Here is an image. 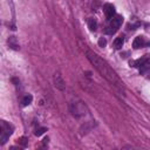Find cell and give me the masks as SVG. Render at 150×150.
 <instances>
[{
  "mask_svg": "<svg viewBox=\"0 0 150 150\" xmlns=\"http://www.w3.org/2000/svg\"><path fill=\"white\" fill-rule=\"evenodd\" d=\"M86 55L89 61L93 63V66L98 71V73L101 74L109 83H112L114 87H116L118 91L124 92V85L122 82V80L118 77V75L115 73L114 69L109 66L101 56H98L96 53H94L92 51H87Z\"/></svg>",
  "mask_w": 150,
  "mask_h": 150,
  "instance_id": "6da1fadb",
  "label": "cell"
},
{
  "mask_svg": "<svg viewBox=\"0 0 150 150\" xmlns=\"http://www.w3.org/2000/svg\"><path fill=\"white\" fill-rule=\"evenodd\" d=\"M14 130V127L12 124L7 123L6 121H1V134H0V143L5 144L6 141L8 139V137L12 135Z\"/></svg>",
  "mask_w": 150,
  "mask_h": 150,
  "instance_id": "7a4b0ae2",
  "label": "cell"
},
{
  "mask_svg": "<svg viewBox=\"0 0 150 150\" xmlns=\"http://www.w3.org/2000/svg\"><path fill=\"white\" fill-rule=\"evenodd\" d=\"M71 109H72L73 115H75V116H81V115L85 114L86 107L82 104V102H79V103H73L72 107H71Z\"/></svg>",
  "mask_w": 150,
  "mask_h": 150,
  "instance_id": "3957f363",
  "label": "cell"
},
{
  "mask_svg": "<svg viewBox=\"0 0 150 150\" xmlns=\"http://www.w3.org/2000/svg\"><path fill=\"white\" fill-rule=\"evenodd\" d=\"M103 12L108 20H112L115 17V7L112 4H106L103 6Z\"/></svg>",
  "mask_w": 150,
  "mask_h": 150,
  "instance_id": "277c9868",
  "label": "cell"
},
{
  "mask_svg": "<svg viewBox=\"0 0 150 150\" xmlns=\"http://www.w3.org/2000/svg\"><path fill=\"white\" fill-rule=\"evenodd\" d=\"M54 83H55V87L59 89V91H65L66 83H65V81H63L62 76L60 75L59 73H56V74L54 75Z\"/></svg>",
  "mask_w": 150,
  "mask_h": 150,
  "instance_id": "5b68a950",
  "label": "cell"
},
{
  "mask_svg": "<svg viewBox=\"0 0 150 150\" xmlns=\"http://www.w3.org/2000/svg\"><path fill=\"white\" fill-rule=\"evenodd\" d=\"M123 24V17L122 15H115L113 19H112V22H110V27H113L114 29H118V27Z\"/></svg>",
  "mask_w": 150,
  "mask_h": 150,
  "instance_id": "8992f818",
  "label": "cell"
},
{
  "mask_svg": "<svg viewBox=\"0 0 150 150\" xmlns=\"http://www.w3.org/2000/svg\"><path fill=\"white\" fill-rule=\"evenodd\" d=\"M147 44H145V40H144V36H137V38H135V40H134V42H133V47L135 48V49H138V48H142V47H144Z\"/></svg>",
  "mask_w": 150,
  "mask_h": 150,
  "instance_id": "52a82bcc",
  "label": "cell"
},
{
  "mask_svg": "<svg viewBox=\"0 0 150 150\" xmlns=\"http://www.w3.org/2000/svg\"><path fill=\"white\" fill-rule=\"evenodd\" d=\"M7 44H8V46L11 47L12 49H14V51H19V44H18V40H17V38L15 36H9L8 38V40H7Z\"/></svg>",
  "mask_w": 150,
  "mask_h": 150,
  "instance_id": "ba28073f",
  "label": "cell"
},
{
  "mask_svg": "<svg viewBox=\"0 0 150 150\" xmlns=\"http://www.w3.org/2000/svg\"><path fill=\"white\" fill-rule=\"evenodd\" d=\"M123 45H124V39H123V36L116 38L114 40V44H113V46H114L115 49H121L123 47Z\"/></svg>",
  "mask_w": 150,
  "mask_h": 150,
  "instance_id": "9c48e42d",
  "label": "cell"
},
{
  "mask_svg": "<svg viewBox=\"0 0 150 150\" xmlns=\"http://www.w3.org/2000/svg\"><path fill=\"white\" fill-rule=\"evenodd\" d=\"M32 101H33V96L31 94H27V95H25L22 97L21 104H22V107H27V106H29V104L32 103Z\"/></svg>",
  "mask_w": 150,
  "mask_h": 150,
  "instance_id": "30bf717a",
  "label": "cell"
},
{
  "mask_svg": "<svg viewBox=\"0 0 150 150\" xmlns=\"http://www.w3.org/2000/svg\"><path fill=\"white\" fill-rule=\"evenodd\" d=\"M88 27H89V29H91L92 32L96 31V28H97V21H96V19L89 18L88 19Z\"/></svg>",
  "mask_w": 150,
  "mask_h": 150,
  "instance_id": "8fae6325",
  "label": "cell"
},
{
  "mask_svg": "<svg viewBox=\"0 0 150 150\" xmlns=\"http://www.w3.org/2000/svg\"><path fill=\"white\" fill-rule=\"evenodd\" d=\"M45 131H47V128H45V127L38 128L36 130H35V133H34V135H35V136H41L42 134H45Z\"/></svg>",
  "mask_w": 150,
  "mask_h": 150,
  "instance_id": "7c38bea8",
  "label": "cell"
},
{
  "mask_svg": "<svg viewBox=\"0 0 150 150\" xmlns=\"http://www.w3.org/2000/svg\"><path fill=\"white\" fill-rule=\"evenodd\" d=\"M18 143L21 145L22 148H25V147L27 145V143H28V139H27V137H20V138L18 139Z\"/></svg>",
  "mask_w": 150,
  "mask_h": 150,
  "instance_id": "4fadbf2b",
  "label": "cell"
},
{
  "mask_svg": "<svg viewBox=\"0 0 150 150\" xmlns=\"http://www.w3.org/2000/svg\"><path fill=\"white\" fill-rule=\"evenodd\" d=\"M106 45H107V40L104 38H100L98 39V46L100 47H106Z\"/></svg>",
  "mask_w": 150,
  "mask_h": 150,
  "instance_id": "5bb4252c",
  "label": "cell"
},
{
  "mask_svg": "<svg viewBox=\"0 0 150 150\" xmlns=\"http://www.w3.org/2000/svg\"><path fill=\"white\" fill-rule=\"evenodd\" d=\"M48 141H49V138H48V137H46V138L44 139V144H47V143H48Z\"/></svg>",
  "mask_w": 150,
  "mask_h": 150,
  "instance_id": "9a60e30c",
  "label": "cell"
}]
</instances>
